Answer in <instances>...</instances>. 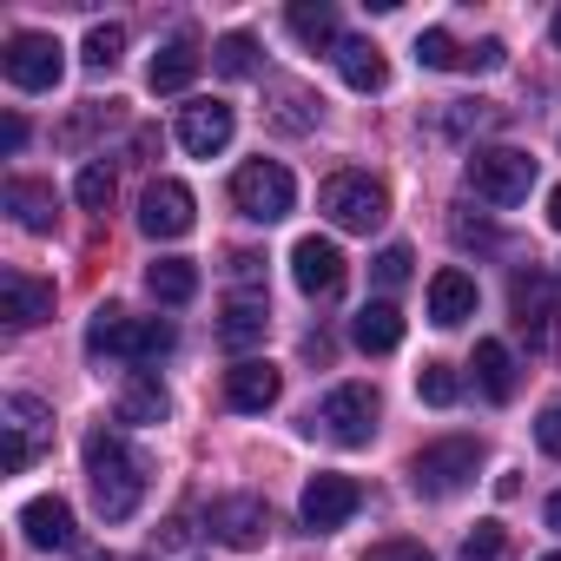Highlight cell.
<instances>
[{"label": "cell", "instance_id": "6da1fadb", "mask_svg": "<svg viewBox=\"0 0 561 561\" xmlns=\"http://www.w3.org/2000/svg\"><path fill=\"white\" fill-rule=\"evenodd\" d=\"M87 482H93V508L106 522H126L139 508V495H146V462L126 449V436L93 430L87 436Z\"/></svg>", "mask_w": 561, "mask_h": 561}, {"label": "cell", "instance_id": "7a4b0ae2", "mask_svg": "<svg viewBox=\"0 0 561 561\" xmlns=\"http://www.w3.org/2000/svg\"><path fill=\"white\" fill-rule=\"evenodd\" d=\"M179 337H172V324L165 318H126V311H93V324H87V351L93 357H133V364H146V357H165Z\"/></svg>", "mask_w": 561, "mask_h": 561}, {"label": "cell", "instance_id": "3957f363", "mask_svg": "<svg viewBox=\"0 0 561 561\" xmlns=\"http://www.w3.org/2000/svg\"><path fill=\"white\" fill-rule=\"evenodd\" d=\"M476 469H482V443L476 436H443V443H423L410 456V489L430 495V502H443V495L469 489Z\"/></svg>", "mask_w": 561, "mask_h": 561}, {"label": "cell", "instance_id": "277c9868", "mask_svg": "<svg viewBox=\"0 0 561 561\" xmlns=\"http://www.w3.org/2000/svg\"><path fill=\"white\" fill-rule=\"evenodd\" d=\"M469 192L489 198V205H522L535 192V159L522 146H476L469 152Z\"/></svg>", "mask_w": 561, "mask_h": 561}, {"label": "cell", "instance_id": "5b68a950", "mask_svg": "<svg viewBox=\"0 0 561 561\" xmlns=\"http://www.w3.org/2000/svg\"><path fill=\"white\" fill-rule=\"evenodd\" d=\"M231 205L244 218H257V225H277V218L298 205V179L277 165V159H251V165L231 172Z\"/></svg>", "mask_w": 561, "mask_h": 561}, {"label": "cell", "instance_id": "8992f818", "mask_svg": "<svg viewBox=\"0 0 561 561\" xmlns=\"http://www.w3.org/2000/svg\"><path fill=\"white\" fill-rule=\"evenodd\" d=\"M318 205L331 211L337 231H377V225L390 218V192H383L370 172H337V179H324Z\"/></svg>", "mask_w": 561, "mask_h": 561}, {"label": "cell", "instance_id": "52a82bcc", "mask_svg": "<svg viewBox=\"0 0 561 561\" xmlns=\"http://www.w3.org/2000/svg\"><path fill=\"white\" fill-rule=\"evenodd\" d=\"M508 305H515V331L528 337V351H554L561 344V298H554L548 271H522L508 285Z\"/></svg>", "mask_w": 561, "mask_h": 561}, {"label": "cell", "instance_id": "ba28073f", "mask_svg": "<svg viewBox=\"0 0 561 561\" xmlns=\"http://www.w3.org/2000/svg\"><path fill=\"white\" fill-rule=\"evenodd\" d=\"M377 410H383V403H377V390H370V383H337L311 423H318L337 449H364V443L377 436Z\"/></svg>", "mask_w": 561, "mask_h": 561}, {"label": "cell", "instance_id": "9c48e42d", "mask_svg": "<svg viewBox=\"0 0 561 561\" xmlns=\"http://www.w3.org/2000/svg\"><path fill=\"white\" fill-rule=\"evenodd\" d=\"M54 449V410L27 390L8 397V476H27L41 456Z\"/></svg>", "mask_w": 561, "mask_h": 561}, {"label": "cell", "instance_id": "30bf717a", "mask_svg": "<svg viewBox=\"0 0 561 561\" xmlns=\"http://www.w3.org/2000/svg\"><path fill=\"white\" fill-rule=\"evenodd\" d=\"M0 67H8V80L21 93H54L60 73H67V47L54 34H14L8 54H0Z\"/></svg>", "mask_w": 561, "mask_h": 561}, {"label": "cell", "instance_id": "8fae6325", "mask_svg": "<svg viewBox=\"0 0 561 561\" xmlns=\"http://www.w3.org/2000/svg\"><path fill=\"white\" fill-rule=\"evenodd\" d=\"M357 508H364V489H357L351 476H337V469L311 476V482H305V502H298V515H305V528H311V535H331V528H344Z\"/></svg>", "mask_w": 561, "mask_h": 561}, {"label": "cell", "instance_id": "7c38bea8", "mask_svg": "<svg viewBox=\"0 0 561 561\" xmlns=\"http://www.w3.org/2000/svg\"><path fill=\"white\" fill-rule=\"evenodd\" d=\"M291 277H298V291H305V298L331 305V298L344 291L351 264H344V251H337L331 238H298V244H291Z\"/></svg>", "mask_w": 561, "mask_h": 561}, {"label": "cell", "instance_id": "4fadbf2b", "mask_svg": "<svg viewBox=\"0 0 561 561\" xmlns=\"http://www.w3.org/2000/svg\"><path fill=\"white\" fill-rule=\"evenodd\" d=\"M198 225V198H192V185H179V179H152V192H146V205H139V231L146 238H185Z\"/></svg>", "mask_w": 561, "mask_h": 561}, {"label": "cell", "instance_id": "5bb4252c", "mask_svg": "<svg viewBox=\"0 0 561 561\" xmlns=\"http://www.w3.org/2000/svg\"><path fill=\"white\" fill-rule=\"evenodd\" d=\"M231 133H238V113H231L225 100H192V106L179 113V146H185L192 159H218V152L231 146Z\"/></svg>", "mask_w": 561, "mask_h": 561}, {"label": "cell", "instance_id": "9a60e30c", "mask_svg": "<svg viewBox=\"0 0 561 561\" xmlns=\"http://www.w3.org/2000/svg\"><path fill=\"white\" fill-rule=\"evenodd\" d=\"M0 318H8L14 331H34V324H47L54 318V285L47 277H34V271H0Z\"/></svg>", "mask_w": 561, "mask_h": 561}, {"label": "cell", "instance_id": "2e32d148", "mask_svg": "<svg viewBox=\"0 0 561 561\" xmlns=\"http://www.w3.org/2000/svg\"><path fill=\"white\" fill-rule=\"evenodd\" d=\"M211 535H218L225 548H257V541L271 535V508H264L257 495H218V502H211Z\"/></svg>", "mask_w": 561, "mask_h": 561}, {"label": "cell", "instance_id": "e0dca14e", "mask_svg": "<svg viewBox=\"0 0 561 561\" xmlns=\"http://www.w3.org/2000/svg\"><path fill=\"white\" fill-rule=\"evenodd\" d=\"M277 397H285V377H277L264 357H244V364H231V370H225V403H231V410L257 416V410H271Z\"/></svg>", "mask_w": 561, "mask_h": 561}, {"label": "cell", "instance_id": "ac0fdd59", "mask_svg": "<svg viewBox=\"0 0 561 561\" xmlns=\"http://www.w3.org/2000/svg\"><path fill=\"white\" fill-rule=\"evenodd\" d=\"M469 318H476V277L456 271V264H443V271L430 277V324L456 331V324H469Z\"/></svg>", "mask_w": 561, "mask_h": 561}, {"label": "cell", "instance_id": "d6986e66", "mask_svg": "<svg viewBox=\"0 0 561 561\" xmlns=\"http://www.w3.org/2000/svg\"><path fill=\"white\" fill-rule=\"evenodd\" d=\"M21 535L34 541V548H73V508L60 502V495H34L27 508H21Z\"/></svg>", "mask_w": 561, "mask_h": 561}, {"label": "cell", "instance_id": "ffe728a7", "mask_svg": "<svg viewBox=\"0 0 561 561\" xmlns=\"http://www.w3.org/2000/svg\"><path fill=\"white\" fill-rule=\"evenodd\" d=\"M198 60H205V54H198L192 41H165V47L152 54V67H146V87H152V93H185V87L198 80Z\"/></svg>", "mask_w": 561, "mask_h": 561}, {"label": "cell", "instance_id": "44dd1931", "mask_svg": "<svg viewBox=\"0 0 561 561\" xmlns=\"http://www.w3.org/2000/svg\"><path fill=\"white\" fill-rule=\"evenodd\" d=\"M351 344L370 351V357H390V351L403 344V311H397V305H364V311L351 318Z\"/></svg>", "mask_w": 561, "mask_h": 561}, {"label": "cell", "instance_id": "7402d4cb", "mask_svg": "<svg viewBox=\"0 0 561 561\" xmlns=\"http://www.w3.org/2000/svg\"><path fill=\"white\" fill-rule=\"evenodd\" d=\"M165 416H172L165 383H159L152 370H133V377L119 383V423H165Z\"/></svg>", "mask_w": 561, "mask_h": 561}, {"label": "cell", "instance_id": "603a6c76", "mask_svg": "<svg viewBox=\"0 0 561 561\" xmlns=\"http://www.w3.org/2000/svg\"><path fill=\"white\" fill-rule=\"evenodd\" d=\"M0 205L14 211L21 231H54V185H41V179H8Z\"/></svg>", "mask_w": 561, "mask_h": 561}, {"label": "cell", "instance_id": "cb8c5ba5", "mask_svg": "<svg viewBox=\"0 0 561 561\" xmlns=\"http://www.w3.org/2000/svg\"><path fill=\"white\" fill-rule=\"evenodd\" d=\"M264 331H271L264 298H231L225 318H218V344H225V351H251V344H264Z\"/></svg>", "mask_w": 561, "mask_h": 561}, {"label": "cell", "instance_id": "d4e9b609", "mask_svg": "<svg viewBox=\"0 0 561 561\" xmlns=\"http://www.w3.org/2000/svg\"><path fill=\"white\" fill-rule=\"evenodd\" d=\"M146 291L159 305H192L198 298V264L192 257H152L146 264Z\"/></svg>", "mask_w": 561, "mask_h": 561}, {"label": "cell", "instance_id": "484cf974", "mask_svg": "<svg viewBox=\"0 0 561 561\" xmlns=\"http://www.w3.org/2000/svg\"><path fill=\"white\" fill-rule=\"evenodd\" d=\"M337 73H344L351 93H383V80H390L383 47H370V41H344V47H337Z\"/></svg>", "mask_w": 561, "mask_h": 561}, {"label": "cell", "instance_id": "4316f807", "mask_svg": "<svg viewBox=\"0 0 561 561\" xmlns=\"http://www.w3.org/2000/svg\"><path fill=\"white\" fill-rule=\"evenodd\" d=\"M291 34L311 47V54H324V47H344L337 41V8H331V0H291Z\"/></svg>", "mask_w": 561, "mask_h": 561}, {"label": "cell", "instance_id": "83f0119b", "mask_svg": "<svg viewBox=\"0 0 561 561\" xmlns=\"http://www.w3.org/2000/svg\"><path fill=\"white\" fill-rule=\"evenodd\" d=\"M476 383H482L489 403H508L515 397V357H508V344H495V337L476 344Z\"/></svg>", "mask_w": 561, "mask_h": 561}, {"label": "cell", "instance_id": "f1b7e54d", "mask_svg": "<svg viewBox=\"0 0 561 561\" xmlns=\"http://www.w3.org/2000/svg\"><path fill=\"white\" fill-rule=\"evenodd\" d=\"M271 119L285 133H305V126H318V100L305 87H271Z\"/></svg>", "mask_w": 561, "mask_h": 561}, {"label": "cell", "instance_id": "f546056e", "mask_svg": "<svg viewBox=\"0 0 561 561\" xmlns=\"http://www.w3.org/2000/svg\"><path fill=\"white\" fill-rule=\"evenodd\" d=\"M113 192H119L113 165H106V159H87V165H80V179H73V198H80V211H106V205H113Z\"/></svg>", "mask_w": 561, "mask_h": 561}, {"label": "cell", "instance_id": "4dcf8cb0", "mask_svg": "<svg viewBox=\"0 0 561 561\" xmlns=\"http://www.w3.org/2000/svg\"><path fill=\"white\" fill-rule=\"evenodd\" d=\"M119 54H126V27H119V21H100V27L87 34V47H80V60H87L93 73H113Z\"/></svg>", "mask_w": 561, "mask_h": 561}, {"label": "cell", "instance_id": "1f68e13d", "mask_svg": "<svg viewBox=\"0 0 561 561\" xmlns=\"http://www.w3.org/2000/svg\"><path fill=\"white\" fill-rule=\"evenodd\" d=\"M211 67H218L225 80H251V73H257V41H251V34H225V41L211 47Z\"/></svg>", "mask_w": 561, "mask_h": 561}, {"label": "cell", "instance_id": "d6a6232c", "mask_svg": "<svg viewBox=\"0 0 561 561\" xmlns=\"http://www.w3.org/2000/svg\"><path fill=\"white\" fill-rule=\"evenodd\" d=\"M416 60H423L430 73H449V67H462L469 54L456 47V34H443V27H430V34H416Z\"/></svg>", "mask_w": 561, "mask_h": 561}, {"label": "cell", "instance_id": "836d02e7", "mask_svg": "<svg viewBox=\"0 0 561 561\" xmlns=\"http://www.w3.org/2000/svg\"><path fill=\"white\" fill-rule=\"evenodd\" d=\"M416 397L436 403V410H449V403L462 397V377H456L449 364H423V370H416Z\"/></svg>", "mask_w": 561, "mask_h": 561}, {"label": "cell", "instance_id": "e575fe53", "mask_svg": "<svg viewBox=\"0 0 561 561\" xmlns=\"http://www.w3.org/2000/svg\"><path fill=\"white\" fill-rule=\"evenodd\" d=\"M462 561H508V528L502 522H476L462 541Z\"/></svg>", "mask_w": 561, "mask_h": 561}, {"label": "cell", "instance_id": "d590c367", "mask_svg": "<svg viewBox=\"0 0 561 561\" xmlns=\"http://www.w3.org/2000/svg\"><path fill=\"white\" fill-rule=\"evenodd\" d=\"M410 264H416V257H410V244H383L370 271H377V285H383V291H397V285H410Z\"/></svg>", "mask_w": 561, "mask_h": 561}, {"label": "cell", "instance_id": "8d00e7d4", "mask_svg": "<svg viewBox=\"0 0 561 561\" xmlns=\"http://www.w3.org/2000/svg\"><path fill=\"white\" fill-rule=\"evenodd\" d=\"M364 561H436V554H430L423 541H403V535H397V541H377V548H364Z\"/></svg>", "mask_w": 561, "mask_h": 561}, {"label": "cell", "instance_id": "74e56055", "mask_svg": "<svg viewBox=\"0 0 561 561\" xmlns=\"http://www.w3.org/2000/svg\"><path fill=\"white\" fill-rule=\"evenodd\" d=\"M535 443H541V449L561 462V403H548V410L535 416Z\"/></svg>", "mask_w": 561, "mask_h": 561}, {"label": "cell", "instance_id": "f35d334b", "mask_svg": "<svg viewBox=\"0 0 561 561\" xmlns=\"http://www.w3.org/2000/svg\"><path fill=\"white\" fill-rule=\"evenodd\" d=\"M502 60H508V47H502V41H482V47H469V60H462V67H469V73H495Z\"/></svg>", "mask_w": 561, "mask_h": 561}, {"label": "cell", "instance_id": "ab89813d", "mask_svg": "<svg viewBox=\"0 0 561 561\" xmlns=\"http://www.w3.org/2000/svg\"><path fill=\"white\" fill-rule=\"evenodd\" d=\"M257 271H264L257 251H231V285H257Z\"/></svg>", "mask_w": 561, "mask_h": 561}, {"label": "cell", "instance_id": "60d3db41", "mask_svg": "<svg viewBox=\"0 0 561 561\" xmlns=\"http://www.w3.org/2000/svg\"><path fill=\"white\" fill-rule=\"evenodd\" d=\"M0 146H8V152H21V146H27V119H21V113L0 119Z\"/></svg>", "mask_w": 561, "mask_h": 561}, {"label": "cell", "instance_id": "b9f144b4", "mask_svg": "<svg viewBox=\"0 0 561 561\" xmlns=\"http://www.w3.org/2000/svg\"><path fill=\"white\" fill-rule=\"evenodd\" d=\"M548 528H554V535H561V489H554V495H548Z\"/></svg>", "mask_w": 561, "mask_h": 561}, {"label": "cell", "instance_id": "7bdbcfd3", "mask_svg": "<svg viewBox=\"0 0 561 561\" xmlns=\"http://www.w3.org/2000/svg\"><path fill=\"white\" fill-rule=\"evenodd\" d=\"M548 225H554V231H561V185H554V192H548Z\"/></svg>", "mask_w": 561, "mask_h": 561}, {"label": "cell", "instance_id": "ee69618b", "mask_svg": "<svg viewBox=\"0 0 561 561\" xmlns=\"http://www.w3.org/2000/svg\"><path fill=\"white\" fill-rule=\"evenodd\" d=\"M554 47H561V8H554Z\"/></svg>", "mask_w": 561, "mask_h": 561}, {"label": "cell", "instance_id": "f6af8a7d", "mask_svg": "<svg viewBox=\"0 0 561 561\" xmlns=\"http://www.w3.org/2000/svg\"><path fill=\"white\" fill-rule=\"evenodd\" d=\"M541 561H561V554H541Z\"/></svg>", "mask_w": 561, "mask_h": 561}]
</instances>
